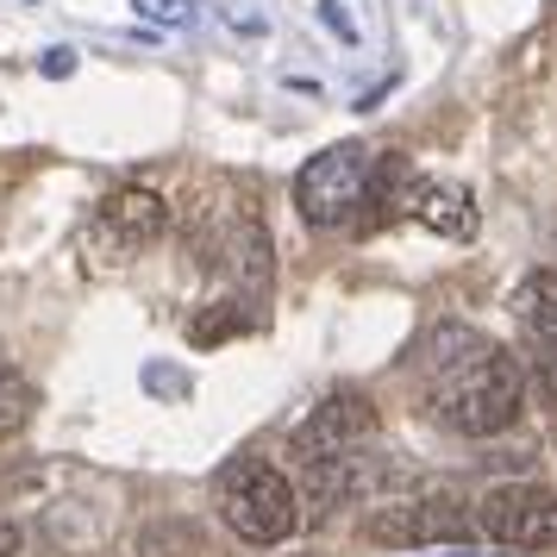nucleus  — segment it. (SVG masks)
I'll use <instances>...</instances> for the list:
<instances>
[{
	"instance_id": "obj_16",
	"label": "nucleus",
	"mask_w": 557,
	"mask_h": 557,
	"mask_svg": "<svg viewBox=\"0 0 557 557\" xmlns=\"http://www.w3.org/2000/svg\"><path fill=\"white\" fill-rule=\"evenodd\" d=\"M45 76H70V51H45Z\"/></svg>"
},
{
	"instance_id": "obj_14",
	"label": "nucleus",
	"mask_w": 557,
	"mask_h": 557,
	"mask_svg": "<svg viewBox=\"0 0 557 557\" xmlns=\"http://www.w3.org/2000/svg\"><path fill=\"white\" fill-rule=\"evenodd\" d=\"M20 552H26L20 527H13V520H0V557H20Z\"/></svg>"
},
{
	"instance_id": "obj_5",
	"label": "nucleus",
	"mask_w": 557,
	"mask_h": 557,
	"mask_svg": "<svg viewBox=\"0 0 557 557\" xmlns=\"http://www.w3.org/2000/svg\"><path fill=\"white\" fill-rule=\"evenodd\" d=\"M476 527L507 552H552L557 545V488L502 482L476 502Z\"/></svg>"
},
{
	"instance_id": "obj_1",
	"label": "nucleus",
	"mask_w": 557,
	"mask_h": 557,
	"mask_svg": "<svg viewBox=\"0 0 557 557\" xmlns=\"http://www.w3.org/2000/svg\"><path fill=\"white\" fill-rule=\"evenodd\" d=\"M432 388L426 407L438 426L463 432V438H495L520 420L527 407V370L520 357L488 345L470 326H438L432 332Z\"/></svg>"
},
{
	"instance_id": "obj_7",
	"label": "nucleus",
	"mask_w": 557,
	"mask_h": 557,
	"mask_svg": "<svg viewBox=\"0 0 557 557\" xmlns=\"http://www.w3.org/2000/svg\"><path fill=\"white\" fill-rule=\"evenodd\" d=\"M395 482V463L388 457H370L363 445L357 451H338V457H320V463H307V520H326L332 507H357L370 502V495H382Z\"/></svg>"
},
{
	"instance_id": "obj_8",
	"label": "nucleus",
	"mask_w": 557,
	"mask_h": 557,
	"mask_svg": "<svg viewBox=\"0 0 557 557\" xmlns=\"http://www.w3.org/2000/svg\"><path fill=\"white\" fill-rule=\"evenodd\" d=\"M513 313L527 326L532 363H539V382L557 401V270H532L520 288H513Z\"/></svg>"
},
{
	"instance_id": "obj_13",
	"label": "nucleus",
	"mask_w": 557,
	"mask_h": 557,
	"mask_svg": "<svg viewBox=\"0 0 557 557\" xmlns=\"http://www.w3.org/2000/svg\"><path fill=\"white\" fill-rule=\"evenodd\" d=\"M145 20H157V26H188L195 20V0H132Z\"/></svg>"
},
{
	"instance_id": "obj_17",
	"label": "nucleus",
	"mask_w": 557,
	"mask_h": 557,
	"mask_svg": "<svg viewBox=\"0 0 557 557\" xmlns=\"http://www.w3.org/2000/svg\"><path fill=\"white\" fill-rule=\"evenodd\" d=\"M451 557H488V552H451Z\"/></svg>"
},
{
	"instance_id": "obj_6",
	"label": "nucleus",
	"mask_w": 557,
	"mask_h": 557,
	"mask_svg": "<svg viewBox=\"0 0 557 557\" xmlns=\"http://www.w3.org/2000/svg\"><path fill=\"white\" fill-rule=\"evenodd\" d=\"M370 432H376V401H370L363 388H332L326 401L288 432V451L301 457V463H320V457L357 451Z\"/></svg>"
},
{
	"instance_id": "obj_15",
	"label": "nucleus",
	"mask_w": 557,
	"mask_h": 557,
	"mask_svg": "<svg viewBox=\"0 0 557 557\" xmlns=\"http://www.w3.org/2000/svg\"><path fill=\"white\" fill-rule=\"evenodd\" d=\"M320 20H326V26L338 32V38H357V32H351V20L338 13V0H326V7H320Z\"/></svg>"
},
{
	"instance_id": "obj_12",
	"label": "nucleus",
	"mask_w": 557,
	"mask_h": 557,
	"mask_svg": "<svg viewBox=\"0 0 557 557\" xmlns=\"http://www.w3.org/2000/svg\"><path fill=\"white\" fill-rule=\"evenodd\" d=\"M251 326V320H245V313H238V301H213L201 313V320H195V326H188V345H226V338H238V332Z\"/></svg>"
},
{
	"instance_id": "obj_11",
	"label": "nucleus",
	"mask_w": 557,
	"mask_h": 557,
	"mask_svg": "<svg viewBox=\"0 0 557 557\" xmlns=\"http://www.w3.org/2000/svg\"><path fill=\"white\" fill-rule=\"evenodd\" d=\"M32 413H38V388L13 370H0V438H20L32 426Z\"/></svg>"
},
{
	"instance_id": "obj_9",
	"label": "nucleus",
	"mask_w": 557,
	"mask_h": 557,
	"mask_svg": "<svg viewBox=\"0 0 557 557\" xmlns=\"http://www.w3.org/2000/svg\"><path fill=\"white\" fill-rule=\"evenodd\" d=\"M101 226L113 232L120 245H157V238L170 232V201H163L157 188L126 182V188H113L101 201Z\"/></svg>"
},
{
	"instance_id": "obj_3",
	"label": "nucleus",
	"mask_w": 557,
	"mask_h": 557,
	"mask_svg": "<svg viewBox=\"0 0 557 557\" xmlns=\"http://www.w3.org/2000/svg\"><path fill=\"white\" fill-rule=\"evenodd\" d=\"M370 176H376V151L370 145H326L301 163L295 176V213H301L313 232L351 226L363 195H370Z\"/></svg>"
},
{
	"instance_id": "obj_10",
	"label": "nucleus",
	"mask_w": 557,
	"mask_h": 557,
	"mask_svg": "<svg viewBox=\"0 0 557 557\" xmlns=\"http://www.w3.org/2000/svg\"><path fill=\"white\" fill-rule=\"evenodd\" d=\"M407 213L438 238H476V201L463 182H413L407 188Z\"/></svg>"
},
{
	"instance_id": "obj_4",
	"label": "nucleus",
	"mask_w": 557,
	"mask_h": 557,
	"mask_svg": "<svg viewBox=\"0 0 557 557\" xmlns=\"http://www.w3.org/2000/svg\"><path fill=\"white\" fill-rule=\"evenodd\" d=\"M470 513L463 502L451 495H401V502H382L370 507V520H363V539L370 545H388V552H426V545H457V539H470Z\"/></svg>"
},
{
	"instance_id": "obj_2",
	"label": "nucleus",
	"mask_w": 557,
	"mask_h": 557,
	"mask_svg": "<svg viewBox=\"0 0 557 557\" xmlns=\"http://www.w3.org/2000/svg\"><path fill=\"white\" fill-rule=\"evenodd\" d=\"M213 507H220L226 532H238L245 545H282L307 520L301 488L282 476L270 457H232L213 476Z\"/></svg>"
}]
</instances>
